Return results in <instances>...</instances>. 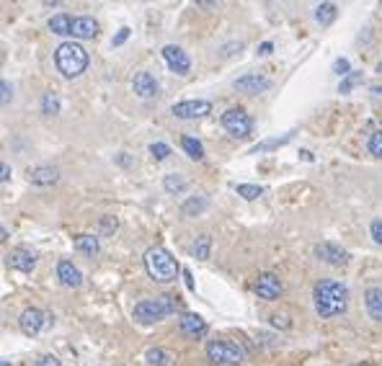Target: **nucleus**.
<instances>
[{
    "mask_svg": "<svg viewBox=\"0 0 382 366\" xmlns=\"http://www.w3.org/2000/svg\"><path fill=\"white\" fill-rule=\"evenodd\" d=\"M150 155H153L155 160H165V157L171 155V147L163 145V142H153V145H150Z\"/></svg>",
    "mask_w": 382,
    "mask_h": 366,
    "instance_id": "33",
    "label": "nucleus"
},
{
    "mask_svg": "<svg viewBox=\"0 0 382 366\" xmlns=\"http://www.w3.org/2000/svg\"><path fill=\"white\" fill-rule=\"evenodd\" d=\"M290 139H292V134H284V137H279V139H269V142H261V145H256L251 152H254V155H258V152H264V150H274V147L287 145Z\"/></svg>",
    "mask_w": 382,
    "mask_h": 366,
    "instance_id": "30",
    "label": "nucleus"
},
{
    "mask_svg": "<svg viewBox=\"0 0 382 366\" xmlns=\"http://www.w3.org/2000/svg\"><path fill=\"white\" fill-rule=\"evenodd\" d=\"M73 19L75 16H70V13H57V16H52V19L47 21V26H49V31L57 34V37H70Z\"/></svg>",
    "mask_w": 382,
    "mask_h": 366,
    "instance_id": "20",
    "label": "nucleus"
},
{
    "mask_svg": "<svg viewBox=\"0 0 382 366\" xmlns=\"http://www.w3.org/2000/svg\"><path fill=\"white\" fill-rule=\"evenodd\" d=\"M163 60L168 62V67H171L173 73H178V75H186L191 70V60L189 55L183 52L181 46H176V44H165L163 46Z\"/></svg>",
    "mask_w": 382,
    "mask_h": 366,
    "instance_id": "8",
    "label": "nucleus"
},
{
    "mask_svg": "<svg viewBox=\"0 0 382 366\" xmlns=\"http://www.w3.org/2000/svg\"><path fill=\"white\" fill-rule=\"evenodd\" d=\"M359 80H362V73H349L344 80H341V85H338V93H349Z\"/></svg>",
    "mask_w": 382,
    "mask_h": 366,
    "instance_id": "32",
    "label": "nucleus"
},
{
    "mask_svg": "<svg viewBox=\"0 0 382 366\" xmlns=\"http://www.w3.org/2000/svg\"><path fill=\"white\" fill-rule=\"evenodd\" d=\"M132 91L140 96V98H153L155 93H158V82L150 73H137L132 78Z\"/></svg>",
    "mask_w": 382,
    "mask_h": 366,
    "instance_id": "17",
    "label": "nucleus"
},
{
    "mask_svg": "<svg viewBox=\"0 0 382 366\" xmlns=\"http://www.w3.org/2000/svg\"><path fill=\"white\" fill-rule=\"evenodd\" d=\"M183 276H186V286H189V289H194V281H191V271H183Z\"/></svg>",
    "mask_w": 382,
    "mask_h": 366,
    "instance_id": "43",
    "label": "nucleus"
},
{
    "mask_svg": "<svg viewBox=\"0 0 382 366\" xmlns=\"http://www.w3.org/2000/svg\"><path fill=\"white\" fill-rule=\"evenodd\" d=\"M178 330L183 336H191V338H201L207 336V322L201 320L199 315H191V312H183L178 317Z\"/></svg>",
    "mask_w": 382,
    "mask_h": 366,
    "instance_id": "13",
    "label": "nucleus"
},
{
    "mask_svg": "<svg viewBox=\"0 0 382 366\" xmlns=\"http://www.w3.org/2000/svg\"><path fill=\"white\" fill-rule=\"evenodd\" d=\"M272 322L276 328H290V320H287L284 315H272Z\"/></svg>",
    "mask_w": 382,
    "mask_h": 366,
    "instance_id": "39",
    "label": "nucleus"
},
{
    "mask_svg": "<svg viewBox=\"0 0 382 366\" xmlns=\"http://www.w3.org/2000/svg\"><path fill=\"white\" fill-rule=\"evenodd\" d=\"M163 189L168 193H181L183 189H186V181H183L181 175H165V181H163Z\"/></svg>",
    "mask_w": 382,
    "mask_h": 366,
    "instance_id": "27",
    "label": "nucleus"
},
{
    "mask_svg": "<svg viewBox=\"0 0 382 366\" xmlns=\"http://www.w3.org/2000/svg\"><path fill=\"white\" fill-rule=\"evenodd\" d=\"M313 302H315V312L320 317H338L346 312L349 304V289L338 281H318L313 289Z\"/></svg>",
    "mask_w": 382,
    "mask_h": 366,
    "instance_id": "1",
    "label": "nucleus"
},
{
    "mask_svg": "<svg viewBox=\"0 0 382 366\" xmlns=\"http://www.w3.org/2000/svg\"><path fill=\"white\" fill-rule=\"evenodd\" d=\"M28 183H34V186H49V183H55L60 178L57 173V168L52 165H39V168H28Z\"/></svg>",
    "mask_w": 382,
    "mask_h": 366,
    "instance_id": "18",
    "label": "nucleus"
},
{
    "mask_svg": "<svg viewBox=\"0 0 382 366\" xmlns=\"http://www.w3.org/2000/svg\"><path fill=\"white\" fill-rule=\"evenodd\" d=\"M204 209H207V199H204V196H191L189 202H183L181 214L183 217H197V214H201Z\"/></svg>",
    "mask_w": 382,
    "mask_h": 366,
    "instance_id": "22",
    "label": "nucleus"
},
{
    "mask_svg": "<svg viewBox=\"0 0 382 366\" xmlns=\"http://www.w3.org/2000/svg\"><path fill=\"white\" fill-rule=\"evenodd\" d=\"M333 70H336L341 78H346V75H349V60H344V57L336 60V62H333Z\"/></svg>",
    "mask_w": 382,
    "mask_h": 366,
    "instance_id": "36",
    "label": "nucleus"
},
{
    "mask_svg": "<svg viewBox=\"0 0 382 366\" xmlns=\"http://www.w3.org/2000/svg\"><path fill=\"white\" fill-rule=\"evenodd\" d=\"M145 271L147 276L158 281V284H168L173 281L176 276H178V263H176V258L165 250V247H150L145 253Z\"/></svg>",
    "mask_w": 382,
    "mask_h": 366,
    "instance_id": "2",
    "label": "nucleus"
},
{
    "mask_svg": "<svg viewBox=\"0 0 382 366\" xmlns=\"http://www.w3.org/2000/svg\"><path fill=\"white\" fill-rule=\"evenodd\" d=\"M338 10L333 3H320L318 8H315V21H318L320 26H331L333 21H336Z\"/></svg>",
    "mask_w": 382,
    "mask_h": 366,
    "instance_id": "21",
    "label": "nucleus"
},
{
    "mask_svg": "<svg viewBox=\"0 0 382 366\" xmlns=\"http://www.w3.org/2000/svg\"><path fill=\"white\" fill-rule=\"evenodd\" d=\"M181 147L186 150V155H189L191 160H201V157H204V147H201L199 139L183 137V139H181Z\"/></svg>",
    "mask_w": 382,
    "mask_h": 366,
    "instance_id": "24",
    "label": "nucleus"
},
{
    "mask_svg": "<svg viewBox=\"0 0 382 366\" xmlns=\"http://www.w3.org/2000/svg\"><path fill=\"white\" fill-rule=\"evenodd\" d=\"M367 150H369V155H374L377 160H382V129L380 132H372L369 139H367Z\"/></svg>",
    "mask_w": 382,
    "mask_h": 366,
    "instance_id": "28",
    "label": "nucleus"
},
{
    "mask_svg": "<svg viewBox=\"0 0 382 366\" xmlns=\"http://www.w3.org/2000/svg\"><path fill=\"white\" fill-rule=\"evenodd\" d=\"M145 358L150 366H168L171 364V354L163 351V348H150V351L145 354Z\"/></svg>",
    "mask_w": 382,
    "mask_h": 366,
    "instance_id": "26",
    "label": "nucleus"
},
{
    "mask_svg": "<svg viewBox=\"0 0 382 366\" xmlns=\"http://www.w3.org/2000/svg\"><path fill=\"white\" fill-rule=\"evenodd\" d=\"M99 34V21L91 16H75L73 28H70V37L73 39H93Z\"/></svg>",
    "mask_w": 382,
    "mask_h": 366,
    "instance_id": "16",
    "label": "nucleus"
},
{
    "mask_svg": "<svg viewBox=\"0 0 382 366\" xmlns=\"http://www.w3.org/2000/svg\"><path fill=\"white\" fill-rule=\"evenodd\" d=\"M315 256L331 265H344L349 261V253L341 245H336V243H318L315 245Z\"/></svg>",
    "mask_w": 382,
    "mask_h": 366,
    "instance_id": "11",
    "label": "nucleus"
},
{
    "mask_svg": "<svg viewBox=\"0 0 382 366\" xmlns=\"http://www.w3.org/2000/svg\"><path fill=\"white\" fill-rule=\"evenodd\" d=\"M42 109H44V114H49V116L60 111V101H57L55 93H47L44 98H42Z\"/></svg>",
    "mask_w": 382,
    "mask_h": 366,
    "instance_id": "31",
    "label": "nucleus"
},
{
    "mask_svg": "<svg viewBox=\"0 0 382 366\" xmlns=\"http://www.w3.org/2000/svg\"><path fill=\"white\" fill-rule=\"evenodd\" d=\"M222 127L228 129V134L233 137H248L254 129V121L243 109H228L222 114Z\"/></svg>",
    "mask_w": 382,
    "mask_h": 366,
    "instance_id": "6",
    "label": "nucleus"
},
{
    "mask_svg": "<svg viewBox=\"0 0 382 366\" xmlns=\"http://www.w3.org/2000/svg\"><path fill=\"white\" fill-rule=\"evenodd\" d=\"M212 111L210 101H181V103H173V114L178 119H201L207 116Z\"/></svg>",
    "mask_w": 382,
    "mask_h": 366,
    "instance_id": "9",
    "label": "nucleus"
},
{
    "mask_svg": "<svg viewBox=\"0 0 382 366\" xmlns=\"http://www.w3.org/2000/svg\"><path fill=\"white\" fill-rule=\"evenodd\" d=\"M372 93L374 96H382V88H372Z\"/></svg>",
    "mask_w": 382,
    "mask_h": 366,
    "instance_id": "44",
    "label": "nucleus"
},
{
    "mask_svg": "<svg viewBox=\"0 0 382 366\" xmlns=\"http://www.w3.org/2000/svg\"><path fill=\"white\" fill-rule=\"evenodd\" d=\"M117 227H119V222L114 220V217H103V220H101V232H103V235L114 232Z\"/></svg>",
    "mask_w": 382,
    "mask_h": 366,
    "instance_id": "34",
    "label": "nucleus"
},
{
    "mask_svg": "<svg viewBox=\"0 0 382 366\" xmlns=\"http://www.w3.org/2000/svg\"><path fill=\"white\" fill-rule=\"evenodd\" d=\"M0 366H10V364H8V361H0Z\"/></svg>",
    "mask_w": 382,
    "mask_h": 366,
    "instance_id": "46",
    "label": "nucleus"
},
{
    "mask_svg": "<svg viewBox=\"0 0 382 366\" xmlns=\"http://www.w3.org/2000/svg\"><path fill=\"white\" fill-rule=\"evenodd\" d=\"M364 307L369 312L372 320H380L382 322V289L380 286H372L364 292Z\"/></svg>",
    "mask_w": 382,
    "mask_h": 366,
    "instance_id": "19",
    "label": "nucleus"
},
{
    "mask_svg": "<svg viewBox=\"0 0 382 366\" xmlns=\"http://www.w3.org/2000/svg\"><path fill=\"white\" fill-rule=\"evenodd\" d=\"M57 279L63 281V286L67 289H78L83 284V274L78 265H73V261H60L57 263Z\"/></svg>",
    "mask_w": 382,
    "mask_h": 366,
    "instance_id": "14",
    "label": "nucleus"
},
{
    "mask_svg": "<svg viewBox=\"0 0 382 366\" xmlns=\"http://www.w3.org/2000/svg\"><path fill=\"white\" fill-rule=\"evenodd\" d=\"M272 49H274L272 42H264V44L258 46V55H272Z\"/></svg>",
    "mask_w": 382,
    "mask_h": 366,
    "instance_id": "41",
    "label": "nucleus"
},
{
    "mask_svg": "<svg viewBox=\"0 0 382 366\" xmlns=\"http://www.w3.org/2000/svg\"><path fill=\"white\" fill-rule=\"evenodd\" d=\"M0 178H3V181H8L10 178V168L6 163H3V175H0Z\"/></svg>",
    "mask_w": 382,
    "mask_h": 366,
    "instance_id": "42",
    "label": "nucleus"
},
{
    "mask_svg": "<svg viewBox=\"0 0 382 366\" xmlns=\"http://www.w3.org/2000/svg\"><path fill=\"white\" fill-rule=\"evenodd\" d=\"M19 325H21V330H24L26 336H37L39 330L47 325V315L42 310H37V307H28V310L21 312Z\"/></svg>",
    "mask_w": 382,
    "mask_h": 366,
    "instance_id": "10",
    "label": "nucleus"
},
{
    "mask_svg": "<svg viewBox=\"0 0 382 366\" xmlns=\"http://www.w3.org/2000/svg\"><path fill=\"white\" fill-rule=\"evenodd\" d=\"M34 366H63V364H60L55 356H49V354H47V356H39L37 361H34Z\"/></svg>",
    "mask_w": 382,
    "mask_h": 366,
    "instance_id": "37",
    "label": "nucleus"
},
{
    "mask_svg": "<svg viewBox=\"0 0 382 366\" xmlns=\"http://www.w3.org/2000/svg\"><path fill=\"white\" fill-rule=\"evenodd\" d=\"M354 366H374V364H369V361H362V364H354Z\"/></svg>",
    "mask_w": 382,
    "mask_h": 366,
    "instance_id": "45",
    "label": "nucleus"
},
{
    "mask_svg": "<svg viewBox=\"0 0 382 366\" xmlns=\"http://www.w3.org/2000/svg\"><path fill=\"white\" fill-rule=\"evenodd\" d=\"M369 232H372L374 243H380L382 245V220H374L372 225H369Z\"/></svg>",
    "mask_w": 382,
    "mask_h": 366,
    "instance_id": "35",
    "label": "nucleus"
},
{
    "mask_svg": "<svg viewBox=\"0 0 382 366\" xmlns=\"http://www.w3.org/2000/svg\"><path fill=\"white\" fill-rule=\"evenodd\" d=\"M254 289H256V294H258L261 299H266V302H274V299H279V297H282V281H279V276L269 274V271L256 276Z\"/></svg>",
    "mask_w": 382,
    "mask_h": 366,
    "instance_id": "7",
    "label": "nucleus"
},
{
    "mask_svg": "<svg viewBox=\"0 0 382 366\" xmlns=\"http://www.w3.org/2000/svg\"><path fill=\"white\" fill-rule=\"evenodd\" d=\"M127 37H129V28H127V26H124V28H119V34H117V37H114V42H111V44H114V46L124 44V42H127Z\"/></svg>",
    "mask_w": 382,
    "mask_h": 366,
    "instance_id": "38",
    "label": "nucleus"
},
{
    "mask_svg": "<svg viewBox=\"0 0 382 366\" xmlns=\"http://www.w3.org/2000/svg\"><path fill=\"white\" fill-rule=\"evenodd\" d=\"M75 247L85 253V256H96L99 253V238H93V235H78L75 238Z\"/></svg>",
    "mask_w": 382,
    "mask_h": 366,
    "instance_id": "23",
    "label": "nucleus"
},
{
    "mask_svg": "<svg viewBox=\"0 0 382 366\" xmlns=\"http://www.w3.org/2000/svg\"><path fill=\"white\" fill-rule=\"evenodd\" d=\"M204 354L210 361L215 364H228V366H238L246 361V351L233 343L228 338H215V340H207V346H204Z\"/></svg>",
    "mask_w": 382,
    "mask_h": 366,
    "instance_id": "5",
    "label": "nucleus"
},
{
    "mask_svg": "<svg viewBox=\"0 0 382 366\" xmlns=\"http://www.w3.org/2000/svg\"><path fill=\"white\" fill-rule=\"evenodd\" d=\"M210 247H212L210 235H199L197 243H194V247H191V253L199 258V261H207V258H210Z\"/></svg>",
    "mask_w": 382,
    "mask_h": 366,
    "instance_id": "25",
    "label": "nucleus"
},
{
    "mask_svg": "<svg viewBox=\"0 0 382 366\" xmlns=\"http://www.w3.org/2000/svg\"><path fill=\"white\" fill-rule=\"evenodd\" d=\"M377 73H382V62H380V67H377Z\"/></svg>",
    "mask_w": 382,
    "mask_h": 366,
    "instance_id": "47",
    "label": "nucleus"
},
{
    "mask_svg": "<svg viewBox=\"0 0 382 366\" xmlns=\"http://www.w3.org/2000/svg\"><path fill=\"white\" fill-rule=\"evenodd\" d=\"M235 191L240 193L243 199L251 202V199H258V196L264 193V189H261V186H254V183H240V186H235Z\"/></svg>",
    "mask_w": 382,
    "mask_h": 366,
    "instance_id": "29",
    "label": "nucleus"
},
{
    "mask_svg": "<svg viewBox=\"0 0 382 366\" xmlns=\"http://www.w3.org/2000/svg\"><path fill=\"white\" fill-rule=\"evenodd\" d=\"M55 62L65 78H78L88 67V52L78 42H63L55 49Z\"/></svg>",
    "mask_w": 382,
    "mask_h": 366,
    "instance_id": "3",
    "label": "nucleus"
},
{
    "mask_svg": "<svg viewBox=\"0 0 382 366\" xmlns=\"http://www.w3.org/2000/svg\"><path fill=\"white\" fill-rule=\"evenodd\" d=\"M178 307H181L178 297H168V294H163V297H155V299H142V302H137L132 315H135V320L150 325V322H160L163 317L173 315Z\"/></svg>",
    "mask_w": 382,
    "mask_h": 366,
    "instance_id": "4",
    "label": "nucleus"
},
{
    "mask_svg": "<svg viewBox=\"0 0 382 366\" xmlns=\"http://www.w3.org/2000/svg\"><path fill=\"white\" fill-rule=\"evenodd\" d=\"M8 268H13V271H24V274H28V271H34V265H37V256L31 253V250H26V247H16V250H10L8 253Z\"/></svg>",
    "mask_w": 382,
    "mask_h": 366,
    "instance_id": "12",
    "label": "nucleus"
},
{
    "mask_svg": "<svg viewBox=\"0 0 382 366\" xmlns=\"http://www.w3.org/2000/svg\"><path fill=\"white\" fill-rule=\"evenodd\" d=\"M13 98V88L8 85V80H3V103H8Z\"/></svg>",
    "mask_w": 382,
    "mask_h": 366,
    "instance_id": "40",
    "label": "nucleus"
},
{
    "mask_svg": "<svg viewBox=\"0 0 382 366\" xmlns=\"http://www.w3.org/2000/svg\"><path fill=\"white\" fill-rule=\"evenodd\" d=\"M269 85H272L269 78H264V75H258V73L243 75V78H238V80L233 82V88L240 93H261V91H266Z\"/></svg>",
    "mask_w": 382,
    "mask_h": 366,
    "instance_id": "15",
    "label": "nucleus"
}]
</instances>
